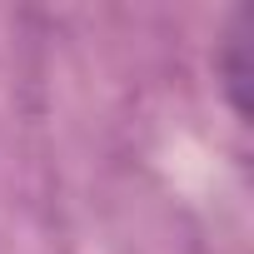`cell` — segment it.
<instances>
[{"instance_id":"1","label":"cell","mask_w":254,"mask_h":254,"mask_svg":"<svg viewBox=\"0 0 254 254\" xmlns=\"http://www.w3.org/2000/svg\"><path fill=\"white\" fill-rule=\"evenodd\" d=\"M219 75H224V95H229L234 115H249V105H244V85H249V10L234 15V25H229V35H224Z\"/></svg>"}]
</instances>
